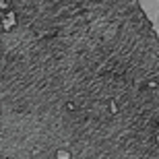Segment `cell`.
<instances>
[{"mask_svg": "<svg viewBox=\"0 0 159 159\" xmlns=\"http://www.w3.org/2000/svg\"><path fill=\"white\" fill-rule=\"evenodd\" d=\"M68 157H70V155L66 153V151H60L58 153V159H68Z\"/></svg>", "mask_w": 159, "mask_h": 159, "instance_id": "6da1fadb", "label": "cell"}]
</instances>
